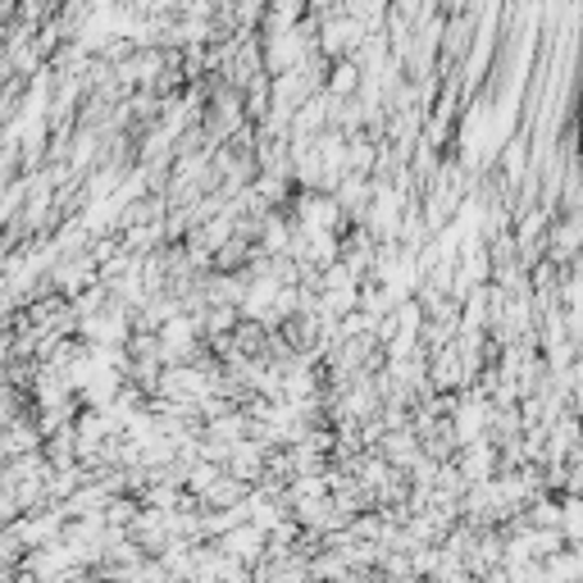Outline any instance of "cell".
<instances>
[{
    "instance_id": "obj_1",
    "label": "cell",
    "mask_w": 583,
    "mask_h": 583,
    "mask_svg": "<svg viewBox=\"0 0 583 583\" xmlns=\"http://www.w3.org/2000/svg\"><path fill=\"white\" fill-rule=\"evenodd\" d=\"M214 547L224 551V557H233V561H242V565H256L260 557H265V534L251 525V519H237V525H228L220 538H210Z\"/></svg>"
}]
</instances>
